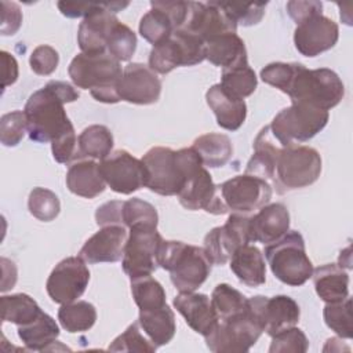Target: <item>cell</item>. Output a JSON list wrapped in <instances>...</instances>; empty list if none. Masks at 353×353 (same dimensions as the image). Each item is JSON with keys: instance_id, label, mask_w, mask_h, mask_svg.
Here are the masks:
<instances>
[{"instance_id": "obj_11", "label": "cell", "mask_w": 353, "mask_h": 353, "mask_svg": "<svg viewBox=\"0 0 353 353\" xmlns=\"http://www.w3.org/2000/svg\"><path fill=\"white\" fill-rule=\"evenodd\" d=\"M263 328L250 306L245 312L226 320H219L215 328L204 336L211 352L243 353L258 341Z\"/></svg>"}, {"instance_id": "obj_35", "label": "cell", "mask_w": 353, "mask_h": 353, "mask_svg": "<svg viewBox=\"0 0 353 353\" xmlns=\"http://www.w3.org/2000/svg\"><path fill=\"white\" fill-rule=\"evenodd\" d=\"M1 321H10L17 325H25L33 321L43 310L37 302L26 294L3 295L0 298Z\"/></svg>"}, {"instance_id": "obj_17", "label": "cell", "mask_w": 353, "mask_h": 353, "mask_svg": "<svg viewBox=\"0 0 353 353\" xmlns=\"http://www.w3.org/2000/svg\"><path fill=\"white\" fill-rule=\"evenodd\" d=\"M248 306L269 336L296 325L301 316L299 305L288 295H256L248 298Z\"/></svg>"}, {"instance_id": "obj_31", "label": "cell", "mask_w": 353, "mask_h": 353, "mask_svg": "<svg viewBox=\"0 0 353 353\" xmlns=\"http://www.w3.org/2000/svg\"><path fill=\"white\" fill-rule=\"evenodd\" d=\"M18 336L28 350H52L59 336V327L50 314L41 312L33 321L18 325Z\"/></svg>"}, {"instance_id": "obj_49", "label": "cell", "mask_w": 353, "mask_h": 353, "mask_svg": "<svg viewBox=\"0 0 353 353\" xmlns=\"http://www.w3.org/2000/svg\"><path fill=\"white\" fill-rule=\"evenodd\" d=\"M296 65L298 62H272L261 70V79L285 94L295 74Z\"/></svg>"}, {"instance_id": "obj_41", "label": "cell", "mask_w": 353, "mask_h": 353, "mask_svg": "<svg viewBox=\"0 0 353 353\" xmlns=\"http://www.w3.org/2000/svg\"><path fill=\"white\" fill-rule=\"evenodd\" d=\"M323 316L327 327L331 328L338 336L345 339L352 338V301L349 296L341 302L327 303Z\"/></svg>"}, {"instance_id": "obj_37", "label": "cell", "mask_w": 353, "mask_h": 353, "mask_svg": "<svg viewBox=\"0 0 353 353\" xmlns=\"http://www.w3.org/2000/svg\"><path fill=\"white\" fill-rule=\"evenodd\" d=\"M211 303L218 320L230 319L248 309V298L226 283L218 284L214 288L211 294Z\"/></svg>"}, {"instance_id": "obj_12", "label": "cell", "mask_w": 353, "mask_h": 353, "mask_svg": "<svg viewBox=\"0 0 353 353\" xmlns=\"http://www.w3.org/2000/svg\"><path fill=\"white\" fill-rule=\"evenodd\" d=\"M250 243H252L251 216L233 212L225 225L216 226L205 234L203 248L214 265H223L239 247Z\"/></svg>"}, {"instance_id": "obj_44", "label": "cell", "mask_w": 353, "mask_h": 353, "mask_svg": "<svg viewBox=\"0 0 353 353\" xmlns=\"http://www.w3.org/2000/svg\"><path fill=\"white\" fill-rule=\"evenodd\" d=\"M112 352H138V353H152L157 346L148 338L142 331L138 321L130 324L127 330L120 334L108 347Z\"/></svg>"}, {"instance_id": "obj_15", "label": "cell", "mask_w": 353, "mask_h": 353, "mask_svg": "<svg viewBox=\"0 0 353 353\" xmlns=\"http://www.w3.org/2000/svg\"><path fill=\"white\" fill-rule=\"evenodd\" d=\"M90 281V270L80 256L62 259L50 273L46 290L52 302L63 305L77 301Z\"/></svg>"}, {"instance_id": "obj_40", "label": "cell", "mask_w": 353, "mask_h": 353, "mask_svg": "<svg viewBox=\"0 0 353 353\" xmlns=\"http://www.w3.org/2000/svg\"><path fill=\"white\" fill-rule=\"evenodd\" d=\"M150 6V11H148L141 18L139 33L146 41H149L154 47L167 40L175 29L171 19L163 10L153 4Z\"/></svg>"}, {"instance_id": "obj_47", "label": "cell", "mask_w": 353, "mask_h": 353, "mask_svg": "<svg viewBox=\"0 0 353 353\" xmlns=\"http://www.w3.org/2000/svg\"><path fill=\"white\" fill-rule=\"evenodd\" d=\"M25 132H28V124L23 110H14L1 116L0 141L4 146H17L22 141Z\"/></svg>"}, {"instance_id": "obj_25", "label": "cell", "mask_w": 353, "mask_h": 353, "mask_svg": "<svg viewBox=\"0 0 353 353\" xmlns=\"http://www.w3.org/2000/svg\"><path fill=\"white\" fill-rule=\"evenodd\" d=\"M205 101L214 112L219 127L228 131H236L244 124L247 117V105L244 99L232 97L219 83L208 88Z\"/></svg>"}, {"instance_id": "obj_33", "label": "cell", "mask_w": 353, "mask_h": 353, "mask_svg": "<svg viewBox=\"0 0 353 353\" xmlns=\"http://www.w3.org/2000/svg\"><path fill=\"white\" fill-rule=\"evenodd\" d=\"M192 148L196 150L204 167H223L233 154V145L225 134H204L193 141Z\"/></svg>"}, {"instance_id": "obj_48", "label": "cell", "mask_w": 353, "mask_h": 353, "mask_svg": "<svg viewBox=\"0 0 353 353\" xmlns=\"http://www.w3.org/2000/svg\"><path fill=\"white\" fill-rule=\"evenodd\" d=\"M309 347V341L302 330L290 327L280 331L272 336V343L269 346L270 353H305Z\"/></svg>"}, {"instance_id": "obj_36", "label": "cell", "mask_w": 353, "mask_h": 353, "mask_svg": "<svg viewBox=\"0 0 353 353\" xmlns=\"http://www.w3.org/2000/svg\"><path fill=\"white\" fill-rule=\"evenodd\" d=\"M58 320L63 330L70 334L88 331L97 321V310L92 303L87 301H73L61 305L58 310Z\"/></svg>"}, {"instance_id": "obj_38", "label": "cell", "mask_w": 353, "mask_h": 353, "mask_svg": "<svg viewBox=\"0 0 353 353\" xmlns=\"http://www.w3.org/2000/svg\"><path fill=\"white\" fill-rule=\"evenodd\" d=\"M219 84L232 97L244 99L255 91L258 79L254 69L247 63L232 69H223Z\"/></svg>"}, {"instance_id": "obj_32", "label": "cell", "mask_w": 353, "mask_h": 353, "mask_svg": "<svg viewBox=\"0 0 353 353\" xmlns=\"http://www.w3.org/2000/svg\"><path fill=\"white\" fill-rule=\"evenodd\" d=\"M138 323L157 347L167 345L176 331L175 316L168 305L150 310H139Z\"/></svg>"}, {"instance_id": "obj_7", "label": "cell", "mask_w": 353, "mask_h": 353, "mask_svg": "<svg viewBox=\"0 0 353 353\" xmlns=\"http://www.w3.org/2000/svg\"><path fill=\"white\" fill-rule=\"evenodd\" d=\"M321 174V156L310 146L288 145L279 152L274 183L279 193L302 189L314 183Z\"/></svg>"}, {"instance_id": "obj_14", "label": "cell", "mask_w": 353, "mask_h": 353, "mask_svg": "<svg viewBox=\"0 0 353 353\" xmlns=\"http://www.w3.org/2000/svg\"><path fill=\"white\" fill-rule=\"evenodd\" d=\"M178 200L186 210L199 211L204 210L208 214L222 215L228 212L219 185H215L208 170L200 164L192 168L183 182V186L178 192Z\"/></svg>"}, {"instance_id": "obj_13", "label": "cell", "mask_w": 353, "mask_h": 353, "mask_svg": "<svg viewBox=\"0 0 353 353\" xmlns=\"http://www.w3.org/2000/svg\"><path fill=\"white\" fill-rule=\"evenodd\" d=\"M221 196L228 211L250 214L266 205L272 199V188L266 179L243 174L219 185Z\"/></svg>"}, {"instance_id": "obj_54", "label": "cell", "mask_w": 353, "mask_h": 353, "mask_svg": "<svg viewBox=\"0 0 353 353\" xmlns=\"http://www.w3.org/2000/svg\"><path fill=\"white\" fill-rule=\"evenodd\" d=\"M58 8L62 15L68 18H85L94 11L99 10L103 3H73V1H58Z\"/></svg>"}, {"instance_id": "obj_39", "label": "cell", "mask_w": 353, "mask_h": 353, "mask_svg": "<svg viewBox=\"0 0 353 353\" xmlns=\"http://www.w3.org/2000/svg\"><path fill=\"white\" fill-rule=\"evenodd\" d=\"M131 292L139 310H150L167 305L163 285L152 276L131 279Z\"/></svg>"}, {"instance_id": "obj_3", "label": "cell", "mask_w": 353, "mask_h": 353, "mask_svg": "<svg viewBox=\"0 0 353 353\" xmlns=\"http://www.w3.org/2000/svg\"><path fill=\"white\" fill-rule=\"evenodd\" d=\"M69 77L73 84L83 90H90L91 95L103 103H116L119 97V81L123 70L120 61L108 51L98 54H77L69 68Z\"/></svg>"}, {"instance_id": "obj_34", "label": "cell", "mask_w": 353, "mask_h": 353, "mask_svg": "<svg viewBox=\"0 0 353 353\" xmlns=\"http://www.w3.org/2000/svg\"><path fill=\"white\" fill-rule=\"evenodd\" d=\"M79 156L92 160L106 159L113 149V135L110 130L102 124L88 125L77 138Z\"/></svg>"}, {"instance_id": "obj_45", "label": "cell", "mask_w": 353, "mask_h": 353, "mask_svg": "<svg viewBox=\"0 0 353 353\" xmlns=\"http://www.w3.org/2000/svg\"><path fill=\"white\" fill-rule=\"evenodd\" d=\"M135 48H137L135 33L120 21L116 22V25L113 26L108 37V43H106L108 52L112 57H114L117 61L125 62L132 58Z\"/></svg>"}, {"instance_id": "obj_27", "label": "cell", "mask_w": 353, "mask_h": 353, "mask_svg": "<svg viewBox=\"0 0 353 353\" xmlns=\"http://www.w3.org/2000/svg\"><path fill=\"white\" fill-rule=\"evenodd\" d=\"M205 59L222 70L248 63L245 44L237 33H223L205 41Z\"/></svg>"}, {"instance_id": "obj_52", "label": "cell", "mask_w": 353, "mask_h": 353, "mask_svg": "<svg viewBox=\"0 0 353 353\" xmlns=\"http://www.w3.org/2000/svg\"><path fill=\"white\" fill-rule=\"evenodd\" d=\"M288 15L295 21V23H301L306 21L307 18H312L314 15L323 14V4L320 1H288L287 6Z\"/></svg>"}, {"instance_id": "obj_46", "label": "cell", "mask_w": 353, "mask_h": 353, "mask_svg": "<svg viewBox=\"0 0 353 353\" xmlns=\"http://www.w3.org/2000/svg\"><path fill=\"white\" fill-rule=\"evenodd\" d=\"M225 12L236 22V25L252 26L261 22L265 15L266 3H240V1H219Z\"/></svg>"}, {"instance_id": "obj_26", "label": "cell", "mask_w": 353, "mask_h": 353, "mask_svg": "<svg viewBox=\"0 0 353 353\" xmlns=\"http://www.w3.org/2000/svg\"><path fill=\"white\" fill-rule=\"evenodd\" d=\"M66 186L76 196L94 199L105 190L106 182L103 181L99 164L95 160L80 157L69 165L66 172Z\"/></svg>"}, {"instance_id": "obj_2", "label": "cell", "mask_w": 353, "mask_h": 353, "mask_svg": "<svg viewBox=\"0 0 353 353\" xmlns=\"http://www.w3.org/2000/svg\"><path fill=\"white\" fill-rule=\"evenodd\" d=\"M141 160L146 170V188L161 196L178 194L188 172L203 164L192 146L179 150L156 146Z\"/></svg>"}, {"instance_id": "obj_43", "label": "cell", "mask_w": 353, "mask_h": 353, "mask_svg": "<svg viewBox=\"0 0 353 353\" xmlns=\"http://www.w3.org/2000/svg\"><path fill=\"white\" fill-rule=\"evenodd\" d=\"M29 212L43 222L55 219L61 211V203L58 196L46 188H34L29 193L28 199Z\"/></svg>"}, {"instance_id": "obj_42", "label": "cell", "mask_w": 353, "mask_h": 353, "mask_svg": "<svg viewBox=\"0 0 353 353\" xmlns=\"http://www.w3.org/2000/svg\"><path fill=\"white\" fill-rule=\"evenodd\" d=\"M159 215L154 208L148 201H143L138 197L124 200L121 203L120 211V225L130 229L137 223H150L157 226Z\"/></svg>"}, {"instance_id": "obj_56", "label": "cell", "mask_w": 353, "mask_h": 353, "mask_svg": "<svg viewBox=\"0 0 353 353\" xmlns=\"http://www.w3.org/2000/svg\"><path fill=\"white\" fill-rule=\"evenodd\" d=\"M10 265H11V261L7 259V258H1V269H3V280H1V291H7L10 288H12L15 285V281H17V266L11 270H10Z\"/></svg>"}, {"instance_id": "obj_4", "label": "cell", "mask_w": 353, "mask_h": 353, "mask_svg": "<svg viewBox=\"0 0 353 353\" xmlns=\"http://www.w3.org/2000/svg\"><path fill=\"white\" fill-rule=\"evenodd\" d=\"M157 263L170 272V279L179 292L196 291L210 276L212 262L203 247L175 240H163Z\"/></svg>"}, {"instance_id": "obj_9", "label": "cell", "mask_w": 353, "mask_h": 353, "mask_svg": "<svg viewBox=\"0 0 353 353\" xmlns=\"http://www.w3.org/2000/svg\"><path fill=\"white\" fill-rule=\"evenodd\" d=\"M205 59V43L196 34L176 29L163 43L154 46L149 55V68L167 74L178 66H193Z\"/></svg>"}, {"instance_id": "obj_1", "label": "cell", "mask_w": 353, "mask_h": 353, "mask_svg": "<svg viewBox=\"0 0 353 353\" xmlns=\"http://www.w3.org/2000/svg\"><path fill=\"white\" fill-rule=\"evenodd\" d=\"M79 97L72 84L51 80L29 97L23 109L29 138L40 143L51 142L52 156L62 164L79 156L77 137L65 110V103Z\"/></svg>"}, {"instance_id": "obj_50", "label": "cell", "mask_w": 353, "mask_h": 353, "mask_svg": "<svg viewBox=\"0 0 353 353\" xmlns=\"http://www.w3.org/2000/svg\"><path fill=\"white\" fill-rule=\"evenodd\" d=\"M29 63H30V69L36 74L48 76L57 69L59 63L58 51L47 44L37 46L30 54Z\"/></svg>"}, {"instance_id": "obj_30", "label": "cell", "mask_w": 353, "mask_h": 353, "mask_svg": "<svg viewBox=\"0 0 353 353\" xmlns=\"http://www.w3.org/2000/svg\"><path fill=\"white\" fill-rule=\"evenodd\" d=\"M312 277L317 295L325 303L341 302L349 296V274L338 263L313 269Z\"/></svg>"}, {"instance_id": "obj_21", "label": "cell", "mask_w": 353, "mask_h": 353, "mask_svg": "<svg viewBox=\"0 0 353 353\" xmlns=\"http://www.w3.org/2000/svg\"><path fill=\"white\" fill-rule=\"evenodd\" d=\"M161 94V81L146 65L132 62L123 69L119 81V97L135 105L156 103Z\"/></svg>"}, {"instance_id": "obj_5", "label": "cell", "mask_w": 353, "mask_h": 353, "mask_svg": "<svg viewBox=\"0 0 353 353\" xmlns=\"http://www.w3.org/2000/svg\"><path fill=\"white\" fill-rule=\"evenodd\" d=\"M285 94L291 98V102L328 112L342 101L345 85L341 77L328 68L307 69L298 63Z\"/></svg>"}, {"instance_id": "obj_6", "label": "cell", "mask_w": 353, "mask_h": 353, "mask_svg": "<svg viewBox=\"0 0 353 353\" xmlns=\"http://www.w3.org/2000/svg\"><path fill=\"white\" fill-rule=\"evenodd\" d=\"M272 273L281 283L299 287L313 274V265L305 250V240L296 230L287 232L279 241L265 247Z\"/></svg>"}, {"instance_id": "obj_22", "label": "cell", "mask_w": 353, "mask_h": 353, "mask_svg": "<svg viewBox=\"0 0 353 353\" xmlns=\"http://www.w3.org/2000/svg\"><path fill=\"white\" fill-rule=\"evenodd\" d=\"M127 239L128 233L124 226H101V229L84 243L79 256L87 263L117 262L123 258Z\"/></svg>"}, {"instance_id": "obj_10", "label": "cell", "mask_w": 353, "mask_h": 353, "mask_svg": "<svg viewBox=\"0 0 353 353\" xmlns=\"http://www.w3.org/2000/svg\"><path fill=\"white\" fill-rule=\"evenodd\" d=\"M128 230L121 258L123 270L130 279L150 276L159 266L157 255L163 237L157 226L150 223H137Z\"/></svg>"}, {"instance_id": "obj_8", "label": "cell", "mask_w": 353, "mask_h": 353, "mask_svg": "<svg viewBox=\"0 0 353 353\" xmlns=\"http://www.w3.org/2000/svg\"><path fill=\"white\" fill-rule=\"evenodd\" d=\"M327 110L292 102L281 109L270 123V131L281 146L306 142L317 135L328 123Z\"/></svg>"}, {"instance_id": "obj_23", "label": "cell", "mask_w": 353, "mask_h": 353, "mask_svg": "<svg viewBox=\"0 0 353 353\" xmlns=\"http://www.w3.org/2000/svg\"><path fill=\"white\" fill-rule=\"evenodd\" d=\"M174 307L183 316L188 325L197 334L205 336L218 324V316L211 303V298L199 292H179L174 301Z\"/></svg>"}, {"instance_id": "obj_29", "label": "cell", "mask_w": 353, "mask_h": 353, "mask_svg": "<svg viewBox=\"0 0 353 353\" xmlns=\"http://www.w3.org/2000/svg\"><path fill=\"white\" fill-rule=\"evenodd\" d=\"M283 146L273 137L270 127H263L254 141V154L245 167V174L263 179L273 178L279 152Z\"/></svg>"}, {"instance_id": "obj_53", "label": "cell", "mask_w": 353, "mask_h": 353, "mask_svg": "<svg viewBox=\"0 0 353 353\" xmlns=\"http://www.w3.org/2000/svg\"><path fill=\"white\" fill-rule=\"evenodd\" d=\"M150 4L163 10L171 19L174 29H181L188 18L190 1H150Z\"/></svg>"}, {"instance_id": "obj_18", "label": "cell", "mask_w": 353, "mask_h": 353, "mask_svg": "<svg viewBox=\"0 0 353 353\" xmlns=\"http://www.w3.org/2000/svg\"><path fill=\"white\" fill-rule=\"evenodd\" d=\"M128 4V1L103 3V6L99 10L83 18L77 30V43L81 52L98 54L108 51V37L116 22H119L114 12L121 11Z\"/></svg>"}, {"instance_id": "obj_20", "label": "cell", "mask_w": 353, "mask_h": 353, "mask_svg": "<svg viewBox=\"0 0 353 353\" xmlns=\"http://www.w3.org/2000/svg\"><path fill=\"white\" fill-rule=\"evenodd\" d=\"M339 39L336 22L320 14L296 25L294 32V44L303 57H317L331 50Z\"/></svg>"}, {"instance_id": "obj_55", "label": "cell", "mask_w": 353, "mask_h": 353, "mask_svg": "<svg viewBox=\"0 0 353 353\" xmlns=\"http://www.w3.org/2000/svg\"><path fill=\"white\" fill-rule=\"evenodd\" d=\"M1 58V72H3V88L14 84L18 79V62L17 59L7 51L0 52Z\"/></svg>"}, {"instance_id": "obj_24", "label": "cell", "mask_w": 353, "mask_h": 353, "mask_svg": "<svg viewBox=\"0 0 353 353\" xmlns=\"http://www.w3.org/2000/svg\"><path fill=\"white\" fill-rule=\"evenodd\" d=\"M290 229V212L281 203L266 204L251 216L252 243L263 245L279 241Z\"/></svg>"}, {"instance_id": "obj_19", "label": "cell", "mask_w": 353, "mask_h": 353, "mask_svg": "<svg viewBox=\"0 0 353 353\" xmlns=\"http://www.w3.org/2000/svg\"><path fill=\"white\" fill-rule=\"evenodd\" d=\"M181 29L199 36L205 43L223 33H236L237 25L225 12L219 1H190L188 18Z\"/></svg>"}, {"instance_id": "obj_51", "label": "cell", "mask_w": 353, "mask_h": 353, "mask_svg": "<svg viewBox=\"0 0 353 353\" xmlns=\"http://www.w3.org/2000/svg\"><path fill=\"white\" fill-rule=\"evenodd\" d=\"M22 25V11L17 3L1 1V26L3 36L15 34Z\"/></svg>"}, {"instance_id": "obj_16", "label": "cell", "mask_w": 353, "mask_h": 353, "mask_svg": "<svg viewBox=\"0 0 353 353\" xmlns=\"http://www.w3.org/2000/svg\"><path fill=\"white\" fill-rule=\"evenodd\" d=\"M99 171L106 185L116 193L131 194L146 186V170L142 160L123 149L101 160Z\"/></svg>"}, {"instance_id": "obj_28", "label": "cell", "mask_w": 353, "mask_h": 353, "mask_svg": "<svg viewBox=\"0 0 353 353\" xmlns=\"http://www.w3.org/2000/svg\"><path fill=\"white\" fill-rule=\"evenodd\" d=\"M236 277L248 287H259L266 281V265L259 248L251 244L239 247L229 259Z\"/></svg>"}]
</instances>
